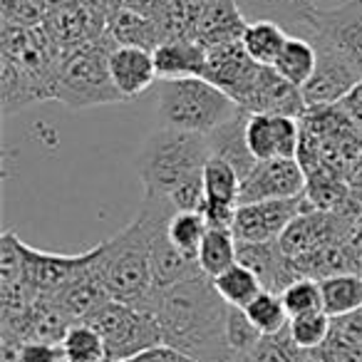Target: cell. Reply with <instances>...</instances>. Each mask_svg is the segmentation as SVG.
<instances>
[{"instance_id": "obj_1", "label": "cell", "mask_w": 362, "mask_h": 362, "mask_svg": "<svg viewBox=\"0 0 362 362\" xmlns=\"http://www.w3.org/2000/svg\"><path fill=\"white\" fill-rule=\"evenodd\" d=\"M141 310L156 315L164 345L202 362H228L233 357L226 337L228 305L206 273L156 291Z\"/></svg>"}, {"instance_id": "obj_2", "label": "cell", "mask_w": 362, "mask_h": 362, "mask_svg": "<svg viewBox=\"0 0 362 362\" xmlns=\"http://www.w3.org/2000/svg\"><path fill=\"white\" fill-rule=\"evenodd\" d=\"M211 156L206 134L161 127L151 132L134 159L144 197L166 199L176 211H202L204 166Z\"/></svg>"}, {"instance_id": "obj_3", "label": "cell", "mask_w": 362, "mask_h": 362, "mask_svg": "<svg viewBox=\"0 0 362 362\" xmlns=\"http://www.w3.org/2000/svg\"><path fill=\"white\" fill-rule=\"evenodd\" d=\"M174 214L176 209L166 199L144 197L139 214L119 233L102 241L97 271L112 300L146 308L156 293L151 276V243L156 231L169 223Z\"/></svg>"}, {"instance_id": "obj_4", "label": "cell", "mask_w": 362, "mask_h": 362, "mask_svg": "<svg viewBox=\"0 0 362 362\" xmlns=\"http://www.w3.org/2000/svg\"><path fill=\"white\" fill-rule=\"evenodd\" d=\"M241 107L204 77L156 82V112L164 127L192 134H211Z\"/></svg>"}, {"instance_id": "obj_5", "label": "cell", "mask_w": 362, "mask_h": 362, "mask_svg": "<svg viewBox=\"0 0 362 362\" xmlns=\"http://www.w3.org/2000/svg\"><path fill=\"white\" fill-rule=\"evenodd\" d=\"M117 45L105 33L102 37L70 52L62 60L55 100L62 102L67 110H90L100 105L127 102L110 72V52Z\"/></svg>"}, {"instance_id": "obj_6", "label": "cell", "mask_w": 362, "mask_h": 362, "mask_svg": "<svg viewBox=\"0 0 362 362\" xmlns=\"http://www.w3.org/2000/svg\"><path fill=\"white\" fill-rule=\"evenodd\" d=\"M85 322L95 325L100 335L105 337L112 362L129 360L139 352L164 345L159 320H156L154 313L141 310L136 305H127V303L119 300H107Z\"/></svg>"}, {"instance_id": "obj_7", "label": "cell", "mask_w": 362, "mask_h": 362, "mask_svg": "<svg viewBox=\"0 0 362 362\" xmlns=\"http://www.w3.org/2000/svg\"><path fill=\"white\" fill-rule=\"evenodd\" d=\"M308 40L317 50L340 55L362 72V0H345L330 11H317Z\"/></svg>"}, {"instance_id": "obj_8", "label": "cell", "mask_w": 362, "mask_h": 362, "mask_svg": "<svg viewBox=\"0 0 362 362\" xmlns=\"http://www.w3.org/2000/svg\"><path fill=\"white\" fill-rule=\"evenodd\" d=\"M308 197L298 199H276V202L241 204L233 221V236L238 243H271L281 241L286 228L300 214L310 211Z\"/></svg>"}, {"instance_id": "obj_9", "label": "cell", "mask_w": 362, "mask_h": 362, "mask_svg": "<svg viewBox=\"0 0 362 362\" xmlns=\"http://www.w3.org/2000/svg\"><path fill=\"white\" fill-rule=\"evenodd\" d=\"M350 218L340 216V214H330V211H310L300 214L291 226L286 228V233L281 236V248L288 258L296 263L310 261L317 253L327 251L330 246L340 243V238L345 236V231L350 228Z\"/></svg>"}, {"instance_id": "obj_10", "label": "cell", "mask_w": 362, "mask_h": 362, "mask_svg": "<svg viewBox=\"0 0 362 362\" xmlns=\"http://www.w3.org/2000/svg\"><path fill=\"white\" fill-rule=\"evenodd\" d=\"M236 105L248 115H286L296 119H303L308 112L300 87L291 85L266 65H258L256 75L236 97Z\"/></svg>"}, {"instance_id": "obj_11", "label": "cell", "mask_w": 362, "mask_h": 362, "mask_svg": "<svg viewBox=\"0 0 362 362\" xmlns=\"http://www.w3.org/2000/svg\"><path fill=\"white\" fill-rule=\"evenodd\" d=\"M102 253V243L80 256H60V253L37 251V248L23 243V258H25V281L37 296H55L67 283L95 266Z\"/></svg>"}, {"instance_id": "obj_12", "label": "cell", "mask_w": 362, "mask_h": 362, "mask_svg": "<svg viewBox=\"0 0 362 362\" xmlns=\"http://www.w3.org/2000/svg\"><path fill=\"white\" fill-rule=\"evenodd\" d=\"M308 189V174L298 159L258 161L241 181V204L298 199Z\"/></svg>"}, {"instance_id": "obj_13", "label": "cell", "mask_w": 362, "mask_h": 362, "mask_svg": "<svg viewBox=\"0 0 362 362\" xmlns=\"http://www.w3.org/2000/svg\"><path fill=\"white\" fill-rule=\"evenodd\" d=\"M238 206H241V176L228 161L211 154L204 166V218L209 226L233 231Z\"/></svg>"}, {"instance_id": "obj_14", "label": "cell", "mask_w": 362, "mask_h": 362, "mask_svg": "<svg viewBox=\"0 0 362 362\" xmlns=\"http://www.w3.org/2000/svg\"><path fill=\"white\" fill-rule=\"evenodd\" d=\"M246 141L256 161L298 159L303 141V124L286 115H251L246 124Z\"/></svg>"}, {"instance_id": "obj_15", "label": "cell", "mask_w": 362, "mask_h": 362, "mask_svg": "<svg viewBox=\"0 0 362 362\" xmlns=\"http://www.w3.org/2000/svg\"><path fill=\"white\" fill-rule=\"evenodd\" d=\"M357 82H362V72L357 67H352L335 52L317 50V67L303 87V100H305L308 110L337 105Z\"/></svg>"}, {"instance_id": "obj_16", "label": "cell", "mask_w": 362, "mask_h": 362, "mask_svg": "<svg viewBox=\"0 0 362 362\" xmlns=\"http://www.w3.org/2000/svg\"><path fill=\"white\" fill-rule=\"evenodd\" d=\"M258 62L248 57L243 50V42H231V45H218L206 50V67H204V80L223 90L233 102L243 92V87L256 75Z\"/></svg>"}, {"instance_id": "obj_17", "label": "cell", "mask_w": 362, "mask_h": 362, "mask_svg": "<svg viewBox=\"0 0 362 362\" xmlns=\"http://www.w3.org/2000/svg\"><path fill=\"white\" fill-rule=\"evenodd\" d=\"M246 28L248 18L243 16L236 0H204L194 40L206 50L218 45H231V42L243 40Z\"/></svg>"}, {"instance_id": "obj_18", "label": "cell", "mask_w": 362, "mask_h": 362, "mask_svg": "<svg viewBox=\"0 0 362 362\" xmlns=\"http://www.w3.org/2000/svg\"><path fill=\"white\" fill-rule=\"evenodd\" d=\"M238 263L251 268L261 281L263 291L283 293L293 281H298V271L291 258L283 253L281 243H238Z\"/></svg>"}, {"instance_id": "obj_19", "label": "cell", "mask_w": 362, "mask_h": 362, "mask_svg": "<svg viewBox=\"0 0 362 362\" xmlns=\"http://www.w3.org/2000/svg\"><path fill=\"white\" fill-rule=\"evenodd\" d=\"M110 72L117 90L122 92L127 102L144 95L149 87L156 85V77H159L154 52L127 45H117L110 52Z\"/></svg>"}, {"instance_id": "obj_20", "label": "cell", "mask_w": 362, "mask_h": 362, "mask_svg": "<svg viewBox=\"0 0 362 362\" xmlns=\"http://www.w3.org/2000/svg\"><path fill=\"white\" fill-rule=\"evenodd\" d=\"M243 16L251 21H273L291 35L310 37L317 16V0H236Z\"/></svg>"}, {"instance_id": "obj_21", "label": "cell", "mask_w": 362, "mask_h": 362, "mask_svg": "<svg viewBox=\"0 0 362 362\" xmlns=\"http://www.w3.org/2000/svg\"><path fill=\"white\" fill-rule=\"evenodd\" d=\"M50 298L75 322L90 320L107 300H112V296L107 293L105 283H102V278H100V271H97V263L90 266L82 276H77L75 281L67 283L60 293H55V296H50Z\"/></svg>"}, {"instance_id": "obj_22", "label": "cell", "mask_w": 362, "mask_h": 362, "mask_svg": "<svg viewBox=\"0 0 362 362\" xmlns=\"http://www.w3.org/2000/svg\"><path fill=\"white\" fill-rule=\"evenodd\" d=\"M248 112L238 110L228 122H223L218 129H214L209 134V144H211V154L221 156L223 161L233 166L241 176V181L253 171V166L258 164L256 156L251 154L246 141V124H248Z\"/></svg>"}, {"instance_id": "obj_23", "label": "cell", "mask_w": 362, "mask_h": 362, "mask_svg": "<svg viewBox=\"0 0 362 362\" xmlns=\"http://www.w3.org/2000/svg\"><path fill=\"white\" fill-rule=\"evenodd\" d=\"M166 226H169V223H164V226L156 231L154 243H151V276H154L156 291H164V288H171V286H176V283L187 281V278L204 273L202 268H199L197 258L184 256V253L169 241Z\"/></svg>"}, {"instance_id": "obj_24", "label": "cell", "mask_w": 362, "mask_h": 362, "mask_svg": "<svg viewBox=\"0 0 362 362\" xmlns=\"http://www.w3.org/2000/svg\"><path fill=\"white\" fill-rule=\"evenodd\" d=\"M107 37L115 45L127 47H144L154 52L161 45V30L156 18L141 16L129 8H115L107 16Z\"/></svg>"}, {"instance_id": "obj_25", "label": "cell", "mask_w": 362, "mask_h": 362, "mask_svg": "<svg viewBox=\"0 0 362 362\" xmlns=\"http://www.w3.org/2000/svg\"><path fill=\"white\" fill-rule=\"evenodd\" d=\"M159 80L202 77L206 67V47L197 40H164L154 50Z\"/></svg>"}, {"instance_id": "obj_26", "label": "cell", "mask_w": 362, "mask_h": 362, "mask_svg": "<svg viewBox=\"0 0 362 362\" xmlns=\"http://www.w3.org/2000/svg\"><path fill=\"white\" fill-rule=\"evenodd\" d=\"M0 100H3V115H16L21 110L47 102V92L37 85L33 77H28L18 65L0 57Z\"/></svg>"}, {"instance_id": "obj_27", "label": "cell", "mask_w": 362, "mask_h": 362, "mask_svg": "<svg viewBox=\"0 0 362 362\" xmlns=\"http://www.w3.org/2000/svg\"><path fill=\"white\" fill-rule=\"evenodd\" d=\"M322 313L335 320L362 308V276L357 273H337L320 281Z\"/></svg>"}, {"instance_id": "obj_28", "label": "cell", "mask_w": 362, "mask_h": 362, "mask_svg": "<svg viewBox=\"0 0 362 362\" xmlns=\"http://www.w3.org/2000/svg\"><path fill=\"white\" fill-rule=\"evenodd\" d=\"M291 33L286 30L283 25L273 21H251L243 33V50L248 52L253 62L258 65H266V67H273L281 55L283 45L288 42Z\"/></svg>"}, {"instance_id": "obj_29", "label": "cell", "mask_w": 362, "mask_h": 362, "mask_svg": "<svg viewBox=\"0 0 362 362\" xmlns=\"http://www.w3.org/2000/svg\"><path fill=\"white\" fill-rule=\"evenodd\" d=\"M315 67H317L315 45L300 35H291L286 45H283L273 70H276L283 80H288L291 85H296L303 90L305 82L313 77V72H315Z\"/></svg>"}, {"instance_id": "obj_30", "label": "cell", "mask_w": 362, "mask_h": 362, "mask_svg": "<svg viewBox=\"0 0 362 362\" xmlns=\"http://www.w3.org/2000/svg\"><path fill=\"white\" fill-rule=\"evenodd\" d=\"M238 263V241L231 228H214L209 226L206 236L199 248V268L209 278L221 276L231 266Z\"/></svg>"}, {"instance_id": "obj_31", "label": "cell", "mask_w": 362, "mask_h": 362, "mask_svg": "<svg viewBox=\"0 0 362 362\" xmlns=\"http://www.w3.org/2000/svg\"><path fill=\"white\" fill-rule=\"evenodd\" d=\"M65 362H107V342L90 322H72L60 342Z\"/></svg>"}, {"instance_id": "obj_32", "label": "cell", "mask_w": 362, "mask_h": 362, "mask_svg": "<svg viewBox=\"0 0 362 362\" xmlns=\"http://www.w3.org/2000/svg\"><path fill=\"white\" fill-rule=\"evenodd\" d=\"M214 288H216L218 296L226 300V305L231 308H246L251 300H256L263 293V286L258 281V276L246 268L243 263H236L228 271H223L221 276L211 278Z\"/></svg>"}, {"instance_id": "obj_33", "label": "cell", "mask_w": 362, "mask_h": 362, "mask_svg": "<svg viewBox=\"0 0 362 362\" xmlns=\"http://www.w3.org/2000/svg\"><path fill=\"white\" fill-rule=\"evenodd\" d=\"M209 231V223L202 211H176L171 216L169 226H166V236L169 241L179 248L184 256L197 258L199 261V248Z\"/></svg>"}, {"instance_id": "obj_34", "label": "cell", "mask_w": 362, "mask_h": 362, "mask_svg": "<svg viewBox=\"0 0 362 362\" xmlns=\"http://www.w3.org/2000/svg\"><path fill=\"white\" fill-rule=\"evenodd\" d=\"M246 315L251 317V322L263 332V335H278L291 325V315L286 310L281 293L263 291L256 300H251L246 308Z\"/></svg>"}, {"instance_id": "obj_35", "label": "cell", "mask_w": 362, "mask_h": 362, "mask_svg": "<svg viewBox=\"0 0 362 362\" xmlns=\"http://www.w3.org/2000/svg\"><path fill=\"white\" fill-rule=\"evenodd\" d=\"M251 357L256 362H317L315 352L296 345L288 327L278 335H263L261 342L253 347Z\"/></svg>"}, {"instance_id": "obj_36", "label": "cell", "mask_w": 362, "mask_h": 362, "mask_svg": "<svg viewBox=\"0 0 362 362\" xmlns=\"http://www.w3.org/2000/svg\"><path fill=\"white\" fill-rule=\"evenodd\" d=\"M283 303H286L288 315L300 317V315H313V313H322V293H320V281L313 278H298L293 281L286 291L281 293Z\"/></svg>"}, {"instance_id": "obj_37", "label": "cell", "mask_w": 362, "mask_h": 362, "mask_svg": "<svg viewBox=\"0 0 362 362\" xmlns=\"http://www.w3.org/2000/svg\"><path fill=\"white\" fill-rule=\"evenodd\" d=\"M288 330H291V337L296 340L298 347L315 352L332 332V317L327 313H313V315L293 317Z\"/></svg>"}, {"instance_id": "obj_38", "label": "cell", "mask_w": 362, "mask_h": 362, "mask_svg": "<svg viewBox=\"0 0 362 362\" xmlns=\"http://www.w3.org/2000/svg\"><path fill=\"white\" fill-rule=\"evenodd\" d=\"M226 337L228 347L233 355H251L253 347L261 342L263 332L251 322V317L246 315L243 308H231L228 305V317H226Z\"/></svg>"}, {"instance_id": "obj_39", "label": "cell", "mask_w": 362, "mask_h": 362, "mask_svg": "<svg viewBox=\"0 0 362 362\" xmlns=\"http://www.w3.org/2000/svg\"><path fill=\"white\" fill-rule=\"evenodd\" d=\"M25 281V258H23V241L16 231H6L0 238V288L21 286Z\"/></svg>"}, {"instance_id": "obj_40", "label": "cell", "mask_w": 362, "mask_h": 362, "mask_svg": "<svg viewBox=\"0 0 362 362\" xmlns=\"http://www.w3.org/2000/svg\"><path fill=\"white\" fill-rule=\"evenodd\" d=\"M317 362H362V342L332 325L327 340L315 350Z\"/></svg>"}, {"instance_id": "obj_41", "label": "cell", "mask_w": 362, "mask_h": 362, "mask_svg": "<svg viewBox=\"0 0 362 362\" xmlns=\"http://www.w3.org/2000/svg\"><path fill=\"white\" fill-rule=\"evenodd\" d=\"M45 21V11L35 0H3V25H40Z\"/></svg>"}, {"instance_id": "obj_42", "label": "cell", "mask_w": 362, "mask_h": 362, "mask_svg": "<svg viewBox=\"0 0 362 362\" xmlns=\"http://www.w3.org/2000/svg\"><path fill=\"white\" fill-rule=\"evenodd\" d=\"M18 362H65V355H62V347L57 342L28 340L21 345Z\"/></svg>"}, {"instance_id": "obj_43", "label": "cell", "mask_w": 362, "mask_h": 362, "mask_svg": "<svg viewBox=\"0 0 362 362\" xmlns=\"http://www.w3.org/2000/svg\"><path fill=\"white\" fill-rule=\"evenodd\" d=\"M340 248H342V253H345L350 273L362 276V221L350 223L345 236L340 238Z\"/></svg>"}, {"instance_id": "obj_44", "label": "cell", "mask_w": 362, "mask_h": 362, "mask_svg": "<svg viewBox=\"0 0 362 362\" xmlns=\"http://www.w3.org/2000/svg\"><path fill=\"white\" fill-rule=\"evenodd\" d=\"M122 362H202V360H197V357L187 355V352H181V350H174V347H169V345H159Z\"/></svg>"}, {"instance_id": "obj_45", "label": "cell", "mask_w": 362, "mask_h": 362, "mask_svg": "<svg viewBox=\"0 0 362 362\" xmlns=\"http://www.w3.org/2000/svg\"><path fill=\"white\" fill-rule=\"evenodd\" d=\"M337 105H340V110L345 112V117L350 119V124L362 134V82H357V85L352 87V90L347 92Z\"/></svg>"}, {"instance_id": "obj_46", "label": "cell", "mask_w": 362, "mask_h": 362, "mask_svg": "<svg viewBox=\"0 0 362 362\" xmlns=\"http://www.w3.org/2000/svg\"><path fill=\"white\" fill-rule=\"evenodd\" d=\"M332 325H335L337 330L345 332V335H350V337H355V340L362 342V308L355 313H350V315H345V317H335Z\"/></svg>"}, {"instance_id": "obj_47", "label": "cell", "mask_w": 362, "mask_h": 362, "mask_svg": "<svg viewBox=\"0 0 362 362\" xmlns=\"http://www.w3.org/2000/svg\"><path fill=\"white\" fill-rule=\"evenodd\" d=\"M228 362H256V360H253L251 355H233Z\"/></svg>"}, {"instance_id": "obj_48", "label": "cell", "mask_w": 362, "mask_h": 362, "mask_svg": "<svg viewBox=\"0 0 362 362\" xmlns=\"http://www.w3.org/2000/svg\"><path fill=\"white\" fill-rule=\"evenodd\" d=\"M107 362H112V360H107Z\"/></svg>"}]
</instances>
